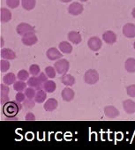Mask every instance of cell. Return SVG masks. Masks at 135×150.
I'll list each match as a JSON object with an SVG mask.
<instances>
[{"instance_id": "obj_10", "label": "cell", "mask_w": 135, "mask_h": 150, "mask_svg": "<svg viewBox=\"0 0 135 150\" xmlns=\"http://www.w3.org/2000/svg\"><path fill=\"white\" fill-rule=\"evenodd\" d=\"M123 35L127 38L135 37V25L127 23L123 27Z\"/></svg>"}, {"instance_id": "obj_13", "label": "cell", "mask_w": 135, "mask_h": 150, "mask_svg": "<svg viewBox=\"0 0 135 150\" xmlns=\"http://www.w3.org/2000/svg\"><path fill=\"white\" fill-rule=\"evenodd\" d=\"M60 81L65 85L66 87H71V86H74L75 84V78L71 74H63L61 78H60Z\"/></svg>"}, {"instance_id": "obj_38", "label": "cell", "mask_w": 135, "mask_h": 150, "mask_svg": "<svg viewBox=\"0 0 135 150\" xmlns=\"http://www.w3.org/2000/svg\"><path fill=\"white\" fill-rule=\"evenodd\" d=\"M26 120H28V121H33V120H35V116L32 113V112H28L26 117H25Z\"/></svg>"}, {"instance_id": "obj_26", "label": "cell", "mask_w": 135, "mask_h": 150, "mask_svg": "<svg viewBox=\"0 0 135 150\" xmlns=\"http://www.w3.org/2000/svg\"><path fill=\"white\" fill-rule=\"evenodd\" d=\"M36 0H21V6L27 11H31L35 7Z\"/></svg>"}, {"instance_id": "obj_7", "label": "cell", "mask_w": 135, "mask_h": 150, "mask_svg": "<svg viewBox=\"0 0 135 150\" xmlns=\"http://www.w3.org/2000/svg\"><path fill=\"white\" fill-rule=\"evenodd\" d=\"M83 10H84L83 6L78 2H74V3L71 4L68 7V13L74 16L80 15L83 12Z\"/></svg>"}, {"instance_id": "obj_24", "label": "cell", "mask_w": 135, "mask_h": 150, "mask_svg": "<svg viewBox=\"0 0 135 150\" xmlns=\"http://www.w3.org/2000/svg\"><path fill=\"white\" fill-rule=\"evenodd\" d=\"M16 75L13 72H9L3 77V82L6 85H13L16 82Z\"/></svg>"}, {"instance_id": "obj_23", "label": "cell", "mask_w": 135, "mask_h": 150, "mask_svg": "<svg viewBox=\"0 0 135 150\" xmlns=\"http://www.w3.org/2000/svg\"><path fill=\"white\" fill-rule=\"evenodd\" d=\"M124 68L128 72L134 73L135 72V58L130 57V58L126 59V61L124 63Z\"/></svg>"}, {"instance_id": "obj_29", "label": "cell", "mask_w": 135, "mask_h": 150, "mask_svg": "<svg viewBox=\"0 0 135 150\" xmlns=\"http://www.w3.org/2000/svg\"><path fill=\"white\" fill-rule=\"evenodd\" d=\"M45 73H46V75L48 76V78H51V79H53V78H55V77H56V74H57V71H56L55 67H52V66H47V67L45 68Z\"/></svg>"}, {"instance_id": "obj_28", "label": "cell", "mask_w": 135, "mask_h": 150, "mask_svg": "<svg viewBox=\"0 0 135 150\" xmlns=\"http://www.w3.org/2000/svg\"><path fill=\"white\" fill-rule=\"evenodd\" d=\"M29 71H26V70H20V71H19V72H18V74H17V78L20 80V81H27V80H28L29 79Z\"/></svg>"}, {"instance_id": "obj_20", "label": "cell", "mask_w": 135, "mask_h": 150, "mask_svg": "<svg viewBox=\"0 0 135 150\" xmlns=\"http://www.w3.org/2000/svg\"><path fill=\"white\" fill-rule=\"evenodd\" d=\"M58 48L60 50V51L64 54H70L73 51V46L70 42H61L58 45Z\"/></svg>"}, {"instance_id": "obj_18", "label": "cell", "mask_w": 135, "mask_h": 150, "mask_svg": "<svg viewBox=\"0 0 135 150\" xmlns=\"http://www.w3.org/2000/svg\"><path fill=\"white\" fill-rule=\"evenodd\" d=\"M67 37H68V40L73 42L74 44H80L82 41V38H81V35L79 32H76V31H71L69 32L68 35H67Z\"/></svg>"}, {"instance_id": "obj_31", "label": "cell", "mask_w": 135, "mask_h": 150, "mask_svg": "<svg viewBox=\"0 0 135 150\" xmlns=\"http://www.w3.org/2000/svg\"><path fill=\"white\" fill-rule=\"evenodd\" d=\"M36 89H35L34 88H28L25 89V95L27 96V98H29V99H33L35 97V95H36Z\"/></svg>"}, {"instance_id": "obj_14", "label": "cell", "mask_w": 135, "mask_h": 150, "mask_svg": "<svg viewBox=\"0 0 135 150\" xmlns=\"http://www.w3.org/2000/svg\"><path fill=\"white\" fill-rule=\"evenodd\" d=\"M123 108L127 114H133L135 113V102L130 99L124 100L123 102Z\"/></svg>"}, {"instance_id": "obj_37", "label": "cell", "mask_w": 135, "mask_h": 150, "mask_svg": "<svg viewBox=\"0 0 135 150\" xmlns=\"http://www.w3.org/2000/svg\"><path fill=\"white\" fill-rule=\"evenodd\" d=\"M38 79H39V81L43 84L44 82H46V81H48V76L46 75L45 72H40V74L38 75Z\"/></svg>"}, {"instance_id": "obj_33", "label": "cell", "mask_w": 135, "mask_h": 150, "mask_svg": "<svg viewBox=\"0 0 135 150\" xmlns=\"http://www.w3.org/2000/svg\"><path fill=\"white\" fill-rule=\"evenodd\" d=\"M35 101H34L33 99H29V98H28L27 100H25L24 102H23V106L26 108V109H28V110H31V109H33L35 106Z\"/></svg>"}, {"instance_id": "obj_19", "label": "cell", "mask_w": 135, "mask_h": 150, "mask_svg": "<svg viewBox=\"0 0 135 150\" xmlns=\"http://www.w3.org/2000/svg\"><path fill=\"white\" fill-rule=\"evenodd\" d=\"M0 55H1L2 58L7 59V60H13L16 58L15 52L11 49H2L1 52H0Z\"/></svg>"}, {"instance_id": "obj_40", "label": "cell", "mask_w": 135, "mask_h": 150, "mask_svg": "<svg viewBox=\"0 0 135 150\" xmlns=\"http://www.w3.org/2000/svg\"><path fill=\"white\" fill-rule=\"evenodd\" d=\"M131 14H132V17H133V18L135 19V8H134L133 10H132V12H131Z\"/></svg>"}, {"instance_id": "obj_2", "label": "cell", "mask_w": 135, "mask_h": 150, "mask_svg": "<svg viewBox=\"0 0 135 150\" xmlns=\"http://www.w3.org/2000/svg\"><path fill=\"white\" fill-rule=\"evenodd\" d=\"M84 81L88 85H94L99 81V73L95 69H89L85 72Z\"/></svg>"}, {"instance_id": "obj_9", "label": "cell", "mask_w": 135, "mask_h": 150, "mask_svg": "<svg viewBox=\"0 0 135 150\" xmlns=\"http://www.w3.org/2000/svg\"><path fill=\"white\" fill-rule=\"evenodd\" d=\"M74 96H75V93L74 91L70 88L69 87L67 88H64L62 92H61V96H62V99L64 101V102H72L74 98Z\"/></svg>"}, {"instance_id": "obj_41", "label": "cell", "mask_w": 135, "mask_h": 150, "mask_svg": "<svg viewBox=\"0 0 135 150\" xmlns=\"http://www.w3.org/2000/svg\"><path fill=\"white\" fill-rule=\"evenodd\" d=\"M81 2H87L88 0H81Z\"/></svg>"}, {"instance_id": "obj_42", "label": "cell", "mask_w": 135, "mask_h": 150, "mask_svg": "<svg viewBox=\"0 0 135 150\" xmlns=\"http://www.w3.org/2000/svg\"><path fill=\"white\" fill-rule=\"evenodd\" d=\"M133 48H134V50H135V42H134V43H133Z\"/></svg>"}, {"instance_id": "obj_25", "label": "cell", "mask_w": 135, "mask_h": 150, "mask_svg": "<svg viewBox=\"0 0 135 150\" xmlns=\"http://www.w3.org/2000/svg\"><path fill=\"white\" fill-rule=\"evenodd\" d=\"M47 99V92L44 91L43 89L41 90H37L36 91V95L35 97V101L37 103H42L46 101Z\"/></svg>"}, {"instance_id": "obj_8", "label": "cell", "mask_w": 135, "mask_h": 150, "mask_svg": "<svg viewBox=\"0 0 135 150\" xmlns=\"http://www.w3.org/2000/svg\"><path fill=\"white\" fill-rule=\"evenodd\" d=\"M46 56L50 61H55V60H58L62 57V52L59 50H57V48L52 47L47 50Z\"/></svg>"}, {"instance_id": "obj_21", "label": "cell", "mask_w": 135, "mask_h": 150, "mask_svg": "<svg viewBox=\"0 0 135 150\" xmlns=\"http://www.w3.org/2000/svg\"><path fill=\"white\" fill-rule=\"evenodd\" d=\"M0 19H1V22H8L12 19V13L7 8H1L0 10Z\"/></svg>"}, {"instance_id": "obj_5", "label": "cell", "mask_w": 135, "mask_h": 150, "mask_svg": "<svg viewBox=\"0 0 135 150\" xmlns=\"http://www.w3.org/2000/svg\"><path fill=\"white\" fill-rule=\"evenodd\" d=\"M102 40L97 36H93L89 38L88 41V46L93 51H98L102 48Z\"/></svg>"}, {"instance_id": "obj_1", "label": "cell", "mask_w": 135, "mask_h": 150, "mask_svg": "<svg viewBox=\"0 0 135 150\" xmlns=\"http://www.w3.org/2000/svg\"><path fill=\"white\" fill-rule=\"evenodd\" d=\"M21 103H19L17 101L15 102H8L6 104H4V113L7 117H16V115L22 110Z\"/></svg>"}, {"instance_id": "obj_16", "label": "cell", "mask_w": 135, "mask_h": 150, "mask_svg": "<svg viewBox=\"0 0 135 150\" xmlns=\"http://www.w3.org/2000/svg\"><path fill=\"white\" fill-rule=\"evenodd\" d=\"M28 87L34 88L36 90H41L42 89V83L39 81L38 77L36 76H32L28 80Z\"/></svg>"}, {"instance_id": "obj_36", "label": "cell", "mask_w": 135, "mask_h": 150, "mask_svg": "<svg viewBox=\"0 0 135 150\" xmlns=\"http://www.w3.org/2000/svg\"><path fill=\"white\" fill-rule=\"evenodd\" d=\"M27 96L25 95V93H22V92H18L15 96V101L19 102V103H23L26 99Z\"/></svg>"}, {"instance_id": "obj_12", "label": "cell", "mask_w": 135, "mask_h": 150, "mask_svg": "<svg viewBox=\"0 0 135 150\" xmlns=\"http://www.w3.org/2000/svg\"><path fill=\"white\" fill-rule=\"evenodd\" d=\"M103 41L108 44H114L117 42V35L113 31H106L102 34Z\"/></svg>"}, {"instance_id": "obj_15", "label": "cell", "mask_w": 135, "mask_h": 150, "mask_svg": "<svg viewBox=\"0 0 135 150\" xmlns=\"http://www.w3.org/2000/svg\"><path fill=\"white\" fill-rule=\"evenodd\" d=\"M1 104L4 105L6 104V103L10 102L9 101V88H8V85L6 84H1Z\"/></svg>"}, {"instance_id": "obj_6", "label": "cell", "mask_w": 135, "mask_h": 150, "mask_svg": "<svg viewBox=\"0 0 135 150\" xmlns=\"http://www.w3.org/2000/svg\"><path fill=\"white\" fill-rule=\"evenodd\" d=\"M37 41H38V39H37V36L35 35V33L27 34V35H23L21 38L22 43L26 46H32V45L35 44L37 42Z\"/></svg>"}, {"instance_id": "obj_35", "label": "cell", "mask_w": 135, "mask_h": 150, "mask_svg": "<svg viewBox=\"0 0 135 150\" xmlns=\"http://www.w3.org/2000/svg\"><path fill=\"white\" fill-rule=\"evenodd\" d=\"M126 93L130 97H135V85L126 87Z\"/></svg>"}, {"instance_id": "obj_34", "label": "cell", "mask_w": 135, "mask_h": 150, "mask_svg": "<svg viewBox=\"0 0 135 150\" xmlns=\"http://www.w3.org/2000/svg\"><path fill=\"white\" fill-rule=\"evenodd\" d=\"M6 5L10 8L15 9L20 6V0H6Z\"/></svg>"}, {"instance_id": "obj_39", "label": "cell", "mask_w": 135, "mask_h": 150, "mask_svg": "<svg viewBox=\"0 0 135 150\" xmlns=\"http://www.w3.org/2000/svg\"><path fill=\"white\" fill-rule=\"evenodd\" d=\"M61 2H63V3H69V2H71L72 0H60Z\"/></svg>"}, {"instance_id": "obj_11", "label": "cell", "mask_w": 135, "mask_h": 150, "mask_svg": "<svg viewBox=\"0 0 135 150\" xmlns=\"http://www.w3.org/2000/svg\"><path fill=\"white\" fill-rule=\"evenodd\" d=\"M104 114L108 118H116L119 116L120 112L115 106H106L104 108Z\"/></svg>"}, {"instance_id": "obj_22", "label": "cell", "mask_w": 135, "mask_h": 150, "mask_svg": "<svg viewBox=\"0 0 135 150\" xmlns=\"http://www.w3.org/2000/svg\"><path fill=\"white\" fill-rule=\"evenodd\" d=\"M56 88H57V85H56V83H55L53 81H51V80L47 81L44 82L43 85H42V89H43L44 91H46L47 93H53V92L56 90Z\"/></svg>"}, {"instance_id": "obj_27", "label": "cell", "mask_w": 135, "mask_h": 150, "mask_svg": "<svg viewBox=\"0 0 135 150\" xmlns=\"http://www.w3.org/2000/svg\"><path fill=\"white\" fill-rule=\"evenodd\" d=\"M13 88L17 92H22L27 88V84L23 81H18L13 84Z\"/></svg>"}, {"instance_id": "obj_4", "label": "cell", "mask_w": 135, "mask_h": 150, "mask_svg": "<svg viewBox=\"0 0 135 150\" xmlns=\"http://www.w3.org/2000/svg\"><path fill=\"white\" fill-rule=\"evenodd\" d=\"M16 31L20 35H25L27 34H30V33H35V28L32 27L30 24L28 23H20L17 26L16 28Z\"/></svg>"}, {"instance_id": "obj_3", "label": "cell", "mask_w": 135, "mask_h": 150, "mask_svg": "<svg viewBox=\"0 0 135 150\" xmlns=\"http://www.w3.org/2000/svg\"><path fill=\"white\" fill-rule=\"evenodd\" d=\"M54 67L57 71V72L58 74H65L67 73V71H69V68H70V64H69V61L66 60V59H58L55 64H54Z\"/></svg>"}, {"instance_id": "obj_17", "label": "cell", "mask_w": 135, "mask_h": 150, "mask_svg": "<svg viewBox=\"0 0 135 150\" xmlns=\"http://www.w3.org/2000/svg\"><path fill=\"white\" fill-rule=\"evenodd\" d=\"M58 103L55 98H49L47 101H45L43 108L46 111H53L57 108Z\"/></svg>"}, {"instance_id": "obj_30", "label": "cell", "mask_w": 135, "mask_h": 150, "mask_svg": "<svg viewBox=\"0 0 135 150\" xmlns=\"http://www.w3.org/2000/svg\"><path fill=\"white\" fill-rule=\"evenodd\" d=\"M40 71H41L40 66L38 64H34L30 65V67H29V73L32 75V76H37V75H39Z\"/></svg>"}, {"instance_id": "obj_32", "label": "cell", "mask_w": 135, "mask_h": 150, "mask_svg": "<svg viewBox=\"0 0 135 150\" xmlns=\"http://www.w3.org/2000/svg\"><path fill=\"white\" fill-rule=\"evenodd\" d=\"M10 68V63L7 59H2L0 61V69H1L2 72H5L6 71H8Z\"/></svg>"}]
</instances>
